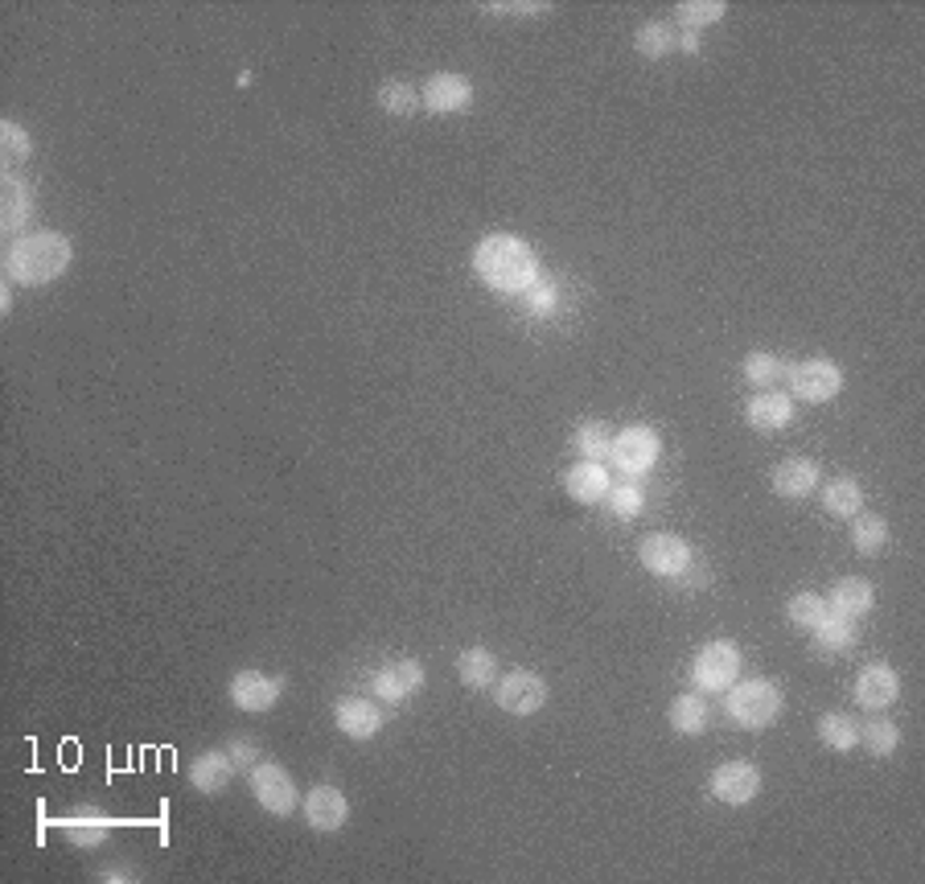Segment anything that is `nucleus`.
I'll return each mask as SVG.
<instances>
[{"instance_id":"nucleus-1","label":"nucleus","mask_w":925,"mask_h":884,"mask_svg":"<svg viewBox=\"0 0 925 884\" xmlns=\"http://www.w3.org/2000/svg\"><path fill=\"white\" fill-rule=\"evenodd\" d=\"M473 272L489 293L522 296L539 280V255L518 234H486L473 248Z\"/></svg>"},{"instance_id":"nucleus-2","label":"nucleus","mask_w":925,"mask_h":884,"mask_svg":"<svg viewBox=\"0 0 925 884\" xmlns=\"http://www.w3.org/2000/svg\"><path fill=\"white\" fill-rule=\"evenodd\" d=\"M70 260H75V248L58 231H25L4 248V272H9V280L13 284H30V288L54 284L70 268Z\"/></svg>"},{"instance_id":"nucleus-3","label":"nucleus","mask_w":925,"mask_h":884,"mask_svg":"<svg viewBox=\"0 0 925 884\" xmlns=\"http://www.w3.org/2000/svg\"><path fill=\"white\" fill-rule=\"evenodd\" d=\"M724 696H728V720L737 729H769L782 716V687L773 679H737Z\"/></svg>"},{"instance_id":"nucleus-4","label":"nucleus","mask_w":925,"mask_h":884,"mask_svg":"<svg viewBox=\"0 0 925 884\" xmlns=\"http://www.w3.org/2000/svg\"><path fill=\"white\" fill-rule=\"evenodd\" d=\"M662 457V436L650 428V424H629V428H621V433L613 436V449H609V461L617 473H626V478H642V473H650V469L659 466Z\"/></svg>"},{"instance_id":"nucleus-5","label":"nucleus","mask_w":925,"mask_h":884,"mask_svg":"<svg viewBox=\"0 0 925 884\" xmlns=\"http://www.w3.org/2000/svg\"><path fill=\"white\" fill-rule=\"evenodd\" d=\"M790 391L799 395L802 404H827L844 391V371L835 367L832 358H802L790 367Z\"/></svg>"},{"instance_id":"nucleus-6","label":"nucleus","mask_w":925,"mask_h":884,"mask_svg":"<svg viewBox=\"0 0 925 884\" xmlns=\"http://www.w3.org/2000/svg\"><path fill=\"white\" fill-rule=\"evenodd\" d=\"M737 679H740V651L728 637L707 642L704 651L695 654V663H691V683L700 691H728Z\"/></svg>"},{"instance_id":"nucleus-7","label":"nucleus","mask_w":925,"mask_h":884,"mask_svg":"<svg viewBox=\"0 0 925 884\" xmlns=\"http://www.w3.org/2000/svg\"><path fill=\"white\" fill-rule=\"evenodd\" d=\"M247 782H252V794L255 803L267 810V815H293L300 803L297 794V782L288 777V770L284 765H276V761H260L255 770H247Z\"/></svg>"},{"instance_id":"nucleus-8","label":"nucleus","mask_w":925,"mask_h":884,"mask_svg":"<svg viewBox=\"0 0 925 884\" xmlns=\"http://www.w3.org/2000/svg\"><path fill=\"white\" fill-rule=\"evenodd\" d=\"M638 559H642L646 572L654 576H683L691 568V544L679 539V535H667V531H654L638 544Z\"/></svg>"},{"instance_id":"nucleus-9","label":"nucleus","mask_w":925,"mask_h":884,"mask_svg":"<svg viewBox=\"0 0 925 884\" xmlns=\"http://www.w3.org/2000/svg\"><path fill=\"white\" fill-rule=\"evenodd\" d=\"M548 703V683L539 679L535 670H510L498 679V708L510 716H535Z\"/></svg>"},{"instance_id":"nucleus-10","label":"nucleus","mask_w":925,"mask_h":884,"mask_svg":"<svg viewBox=\"0 0 925 884\" xmlns=\"http://www.w3.org/2000/svg\"><path fill=\"white\" fill-rule=\"evenodd\" d=\"M712 794L720 798L724 807H745L761 794V770L753 761H724L720 770L712 774Z\"/></svg>"},{"instance_id":"nucleus-11","label":"nucleus","mask_w":925,"mask_h":884,"mask_svg":"<svg viewBox=\"0 0 925 884\" xmlns=\"http://www.w3.org/2000/svg\"><path fill=\"white\" fill-rule=\"evenodd\" d=\"M420 103L437 116H453V111H465L473 103V83L465 75H453V70H440L423 83Z\"/></svg>"},{"instance_id":"nucleus-12","label":"nucleus","mask_w":925,"mask_h":884,"mask_svg":"<svg viewBox=\"0 0 925 884\" xmlns=\"http://www.w3.org/2000/svg\"><path fill=\"white\" fill-rule=\"evenodd\" d=\"M280 691L284 683L276 675H267V670H239L235 679H231V699H235V708H243V712H267V708H276Z\"/></svg>"},{"instance_id":"nucleus-13","label":"nucleus","mask_w":925,"mask_h":884,"mask_svg":"<svg viewBox=\"0 0 925 884\" xmlns=\"http://www.w3.org/2000/svg\"><path fill=\"white\" fill-rule=\"evenodd\" d=\"M300 810H305V819H309L313 831H338V827H345V819H350L345 794L338 790V786H330V782H321V786H313V790L305 794Z\"/></svg>"},{"instance_id":"nucleus-14","label":"nucleus","mask_w":925,"mask_h":884,"mask_svg":"<svg viewBox=\"0 0 925 884\" xmlns=\"http://www.w3.org/2000/svg\"><path fill=\"white\" fill-rule=\"evenodd\" d=\"M896 696H901V675L889 663H868L860 670V679H856V703L860 708L880 712V708H893Z\"/></svg>"},{"instance_id":"nucleus-15","label":"nucleus","mask_w":925,"mask_h":884,"mask_svg":"<svg viewBox=\"0 0 925 884\" xmlns=\"http://www.w3.org/2000/svg\"><path fill=\"white\" fill-rule=\"evenodd\" d=\"M745 419L753 433H782L794 424V400L785 391H757L745 404Z\"/></svg>"},{"instance_id":"nucleus-16","label":"nucleus","mask_w":925,"mask_h":884,"mask_svg":"<svg viewBox=\"0 0 925 884\" xmlns=\"http://www.w3.org/2000/svg\"><path fill=\"white\" fill-rule=\"evenodd\" d=\"M423 667L416 663V658H399V663H387V667L375 675V696L383 699V703H404V699H411L416 691H423Z\"/></svg>"},{"instance_id":"nucleus-17","label":"nucleus","mask_w":925,"mask_h":884,"mask_svg":"<svg viewBox=\"0 0 925 884\" xmlns=\"http://www.w3.org/2000/svg\"><path fill=\"white\" fill-rule=\"evenodd\" d=\"M333 724H338V732H345L350 741H371V736L383 729V712H378L371 699L345 696L333 703Z\"/></svg>"},{"instance_id":"nucleus-18","label":"nucleus","mask_w":925,"mask_h":884,"mask_svg":"<svg viewBox=\"0 0 925 884\" xmlns=\"http://www.w3.org/2000/svg\"><path fill=\"white\" fill-rule=\"evenodd\" d=\"M231 777H235V761H231L227 749H206V753H198V757L189 761V782H194V790L222 794L231 786Z\"/></svg>"},{"instance_id":"nucleus-19","label":"nucleus","mask_w":925,"mask_h":884,"mask_svg":"<svg viewBox=\"0 0 925 884\" xmlns=\"http://www.w3.org/2000/svg\"><path fill=\"white\" fill-rule=\"evenodd\" d=\"M818 478H823V469H818V461H811V457H785L782 466L769 473V481H773V490L782 498H806L818 490Z\"/></svg>"},{"instance_id":"nucleus-20","label":"nucleus","mask_w":925,"mask_h":884,"mask_svg":"<svg viewBox=\"0 0 925 884\" xmlns=\"http://www.w3.org/2000/svg\"><path fill=\"white\" fill-rule=\"evenodd\" d=\"M609 469L601 466V461H581V466H572L564 473V490L568 498H576L581 506H596V502H605V494H609Z\"/></svg>"},{"instance_id":"nucleus-21","label":"nucleus","mask_w":925,"mask_h":884,"mask_svg":"<svg viewBox=\"0 0 925 884\" xmlns=\"http://www.w3.org/2000/svg\"><path fill=\"white\" fill-rule=\"evenodd\" d=\"M0 198H4V215H0L4 231L25 234L21 227H25V222H30V215H33V189H30V182H25V177H16V173H4Z\"/></svg>"},{"instance_id":"nucleus-22","label":"nucleus","mask_w":925,"mask_h":884,"mask_svg":"<svg viewBox=\"0 0 925 884\" xmlns=\"http://www.w3.org/2000/svg\"><path fill=\"white\" fill-rule=\"evenodd\" d=\"M827 605L835 609V613H844V618H868L872 609H877V589L868 585V580H860V576H847V580H839L832 589V601Z\"/></svg>"},{"instance_id":"nucleus-23","label":"nucleus","mask_w":925,"mask_h":884,"mask_svg":"<svg viewBox=\"0 0 925 884\" xmlns=\"http://www.w3.org/2000/svg\"><path fill=\"white\" fill-rule=\"evenodd\" d=\"M815 642H818V651H827V654H839V651H851V642H856V618H844V613H835V609H827L823 613V621H818L815 630Z\"/></svg>"},{"instance_id":"nucleus-24","label":"nucleus","mask_w":925,"mask_h":884,"mask_svg":"<svg viewBox=\"0 0 925 884\" xmlns=\"http://www.w3.org/2000/svg\"><path fill=\"white\" fill-rule=\"evenodd\" d=\"M456 675H461L465 687L482 691V687H489V683L498 679V658L486 646H470V651H461V658H456Z\"/></svg>"},{"instance_id":"nucleus-25","label":"nucleus","mask_w":925,"mask_h":884,"mask_svg":"<svg viewBox=\"0 0 925 884\" xmlns=\"http://www.w3.org/2000/svg\"><path fill=\"white\" fill-rule=\"evenodd\" d=\"M745 383L757 391H773L778 383H782L785 374H790V367H785V358L769 354V350H753V354L745 358Z\"/></svg>"},{"instance_id":"nucleus-26","label":"nucleus","mask_w":925,"mask_h":884,"mask_svg":"<svg viewBox=\"0 0 925 884\" xmlns=\"http://www.w3.org/2000/svg\"><path fill=\"white\" fill-rule=\"evenodd\" d=\"M667 720H671L674 732H683V736H700V732L707 729V699L695 696V691L679 696L671 708H667Z\"/></svg>"},{"instance_id":"nucleus-27","label":"nucleus","mask_w":925,"mask_h":884,"mask_svg":"<svg viewBox=\"0 0 925 884\" xmlns=\"http://www.w3.org/2000/svg\"><path fill=\"white\" fill-rule=\"evenodd\" d=\"M818 741H823L827 749H835V753L856 749L860 745V724H856V716H847V712L818 716Z\"/></svg>"},{"instance_id":"nucleus-28","label":"nucleus","mask_w":925,"mask_h":884,"mask_svg":"<svg viewBox=\"0 0 925 884\" xmlns=\"http://www.w3.org/2000/svg\"><path fill=\"white\" fill-rule=\"evenodd\" d=\"M823 506L835 514V519H856V514L863 511V490L856 478H835L827 481V490H823Z\"/></svg>"},{"instance_id":"nucleus-29","label":"nucleus","mask_w":925,"mask_h":884,"mask_svg":"<svg viewBox=\"0 0 925 884\" xmlns=\"http://www.w3.org/2000/svg\"><path fill=\"white\" fill-rule=\"evenodd\" d=\"M63 831L70 843H79V848H95V843H103L111 831V819L108 815H99V810H79V815H70V819H63Z\"/></svg>"},{"instance_id":"nucleus-30","label":"nucleus","mask_w":925,"mask_h":884,"mask_svg":"<svg viewBox=\"0 0 925 884\" xmlns=\"http://www.w3.org/2000/svg\"><path fill=\"white\" fill-rule=\"evenodd\" d=\"M674 42H679V33H674V25H667V21H646V25H638V33H634V50L642 54V58H667V54H674Z\"/></svg>"},{"instance_id":"nucleus-31","label":"nucleus","mask_w":925,"mask_h":884,"mask_svg":"<svg viewBox=\"0 0 925 884\" xmlns=\"http://www.w3.org/2000/svg\"><path fill=\"white\" fill-rule=\"evenodd\" d=\"M851 544H856V552L860 556H880L884 552V544H889V523L880 519V514H856L851 519Z\"/></svg>"},{"instance_id":"nucleus-32","label":"nucleus","mask_w":925,"mask_h":884,"mask_svg":"<svg viewBox=\"0 0 925 884\" xmlns=\"http://www.w3.org/2000/svg\"><path fill=\"white\" fill-rule=\"evenodd\" d=\"M572 449L581 452V461H609V449H613V433L601 424V419H588V424H581L576 428V436H572Z\"/></svg>"},{"instance_id":"nucleus-33","label":"nucleus","mask_w":925,"mask_h":884,"mask_svg":"<svg viewBox=\"0 0 925 884\" xmlns=\"http://www.w3.org/2000/svg\"><path fill=\"white\" fill-rule=\"evenodd\" d=\"M378 108L387 116H416L420 111V91L411 83H404V78H387L378 87Z\"/></svg>"},{"instance_id":"nucleus-34","label":"nucleus","mask_w":925,"mask_h":884,"mask_svg":"<svg viewBox=\"0 0 925 884\" xmlns=\"http://www.w3.org/2000/svg\"><path fill=\"white\" fill-rule=\"evenodd\" d=\"M860 745L868 749L872 757H889V753H896V745H901V729H896L893 720L877 716V720H868L860 729Z\"/></svg>"},{"instance_id":"nucleus-35","label":"nucleus","mask_w":925,"mask_h":884,"mask_svg":"<svg viewBox=\"0 0 925 884\" xmlns=\"http://www.w3.org/2000/svg\"><path fill=\"white\" fill-rule=\"evenodd\" d=\"M605 502H609L613 519H621V523H629V519H638L646 506V494L638 481H621V485H609V494H605Z\"/></svg>"},{"instance_id":"nucleus-36","label":"nucleus","mask_w":925,"mask_h":884,"mask_svg":"<svg viewBox=\"0 0 925 884\" xmlns=\"http://www.w3.org/2000/svg\"><path fill=\"white\" fill-rule=\"evenodd\" d=\"M679 21H683V30H704V25H712V21H720L724 13H728V4L724 0H683L679 9Z\"/></svg>"},{"instance_id":"nucleus-37","label":"nucleus","mask_w":925,"mask_h":884,"mask_svg":"<svg viewBox=\"0 0 925 884\" xmlns=\"http://www.w3.org/2000/svg\"><path fill=\"white\" fill-rule=\"evenodd\" d=\"M0 153H4V161H9V165H21V161H30V153H33L30 132H25L21 124H13V120H4V124H0Z\"/></svg>"},{"instance_id":"nucleus-38","label":"nucleus","mask_w":925,"mask_h":884,"mask_svg":"<svg viewBox=\"0 0 925 884\" xmlns=\"http://www.w3.org/2000/svg\"><path fill=\"white\" fill-rule=\"evenodd\" d=\"M823 613H827V601H823L818 592H799V597L790 601V621L802 625V630H815L818 621H823Z\"/></svg>"},{"instance_id":"nucleus-39","label":"nucleus","mask_w":925,"mask_h":884,"mask_svg":"<svg viewBox=\"0 0 925 884\" xmlns=\"http://www.w3.org/2000/svg\"><path fill=\"white\" fill-rule=\"evenodd\" d=\"M522 296H527V309H531L535 317H551V313L560 309V288H555L551 280H535Z\"/></svg>"},{"instance_id":"nucleus-40","label":"nucleus","mask_w":925,"mask_h":884,"mask_svg":"<svg viewBox=\"0 0 925 884\" xmlns=\"http://www.w3.org/2000/svg\"><path fill=\"white\" fill-rule=\"evenodd\" d=\"M227 753L235 761V770H255V765H260V745L247 741V736H235V741L227 745Z\"/></svg>"},{"instance_id":"nucleus-41","label":"nucleus","mask_w":925,"mask_h":884,"mask_svg":"<svg viewBox=\"0 0 925 884\" xmlns=\"http://www.w3.org/2000/svg\"><path fill=\"white\" fill-rule=\"evenodd\" d=\"M551 4H489V13H548Z\"/></svg>"},{"instance_id":"nucleus-42","label":"nucleus","mask_w":925,"mask_h":884,"mask_svg":"<svg viewBox=\"0 0 925 884\" xmlns=\"http://www.w3.org/2000/svg\"><path fill=\"white\" fill-rule=\"evenodd\" d=\"M674 50H683V54H700V50H704V46H700V33L683 30V33H679V42H674Z\"/></svg>"},{"instance_id":"nucleus-43","label":"nucleus","mask_w":925,"mask_h":884,"mask_svg":"<svg viewBox=\"0 0 925 884\" xmlns=\"http://www.w3.org/2000/svg\"><path fill=\"white\" fill-rule=\"evenodd\" d=\"M103 881H132V872H128V869H111V872H103Z\"/></svg>"}]
</instances>
